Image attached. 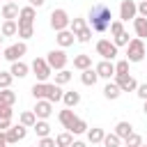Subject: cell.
Listing matches in <instances>:
<instances>
[{"label": "cell", "instance_id": "45", "mask_svg": "<svg viewBox=\"0 0 147 147\" xmlns=\"http://www.w3.org/2000/svg\"><path fill=\"white\" fill-rule=\"evenodd\" d=\"M136 94H138L142 101H147V83H140V85H138V90H136Z\"/></svg>", "mask_w": 147, "mask_h": 147}, {"label": "cell", "instance_id": "40", "mask_svg": "<svg viewBox=\"0 0 147 147\" xmlns=\"http://www.w3.org/2000/svg\"><path fill=\"white\" fill-rule=\"evenodd\" d=\"M122 32H124V23H122V21H113V23H110V34H113V39L119 37Z\"/></svg>", "mask_w": 147, "mask_h": 147}, {"label": "cell", "instance_id": "43", "mask_svg": "<svg viewBox=\"0 0 147 147\" xmlns=\"http://www.w3.org/2000/svg\"><path fill=\"white\" fill-rule=\"evenodd\" d=\"M129 41H131V39H129V32H126V30H124L119 37H115V39H113V44H115L117 48H119V46H129Z\"/></svg>", "mask_w": 147, "mask_h": 147}, {"label": "cell", "instance_id": "54", "mask_svg": "<svg viewBox=\"0 0 147 147\" xmlns=\"http://www.w3.org/2000/svg\"><path fill=\"white\" fill-rule=\"evenodd\" d=\"M0 57H2V51H0Z\"/></svg>", "mask_w": 147, "mask_h": 147}, {"label": "cell", "instance_id": "18", "mask_svg": "<svg viewBox=\"0 0 147 147\" xmlns=\"http://www.w3.org/2000/svg\"><path fill=\"white\" fill-rule=\"evenodd\" d=\"M0 32H2V37H14V34H18V21H2Z\"/></svg>", "mask_w": 147, "mask_h": 147}, {"label": "cell", "instance_id": "26", "mask_svg": "<svg viewBox=\"0 0 147 147\" xmlns=\"http://www.w3.org/2000/svg\"><path fill=\"white\" fill-rule=\"evenodd\" d=\"M103 138H106V131H103V129H99V126H92V129L87 131V140H90L92 145L103 142Z\"/></svg>", "mask_w": 147, "mask_h": 147}, {"label": "cell", "instance_id": "31", "mask_svg": "<svg viewBox=\"0 0 147 147\" xmlns=\"http://www.w3.org/2000/svg\"><path fill=\"white\" fill-rule=\"evenodd\" d=\"M34 16H37V11H34V7H21V16H18V21H25V23H34Z\"/></svg>", "mask_w": 147, "mask_h": 147}, {"label": "cell", "instance_id": "28", "mask_svg": "<svg viewBox=\"0 0 147 147\" xmlns=\"http://www.w3.org/2000/svg\"><path fill=\"white\" fill-rule=\"evenodd\" d=\"M119 94H122V90H119V85H117V83H108V85L103 87V96H106V99H110V101H115Z\"/></svg>", "mask_w": 147, "mask_h": 147}, {"label": "cell", "instance_id": "16", "mask_svg": "<svg viewBox=\"0 0 147 147\" xmlns=\"http://www.w3.org/2000/svg\"><path fill=\"white\" fill-rule=\"evenodd\" d=\"M74 69H78V71L92 69V57H90L87 53H80V55H76V57H74Z\"/></svg>", "mask_w": 147, "mask_h": 147}, {"label": "cell", "instance_id": "42", "mask_svg": "<svg viewBox=\"0 0 147 147\" xmlns=\"http://www.w3.org/2000/svg\"><path fill=\"white\" fill-rule=\"evenodd\" d=\"M124 145H126V147H140V145H142V138H140L138 133H131V136L124 140Z\"/></svg>", "mask_w": 147, "mask_h": 147}, {"label": "cell", "instance_id": "20", "mask_svg": "<svg viewBox=\"0 0 147 147\" xmlns=\"http://www.w3.org/2000/svg\"><path fill=\"white\" fill-rule=\"evenodd\" d=\"M28 71H30V67L25 64V62H11V69H9V74L14 76V78H23V76H28Z\"/></svg>", "mask_w": 147, "mask_h": 147}, {"label": "cell", "instance_id": "15", "mask_svg": "<svg viewBox=\"0 0 147 147\" xmlns=\"http://www.w3.org/2000/svg\"><path fill=\"white\" fill-rule=\"evenodd\" d=\"M57 119H60V124H62L67 131H71V126H74V122H76L78 117L74 115V110H71V108H64V110H60Z\"/></svg>", "mask_w": 147, "mask_h": 147}, {"label": "cell", "instance_id": "49", "mask_svg": "<svg viewBox=\"0 0 147 147\" xmlns=\"http://www.w3.org/2000/svg\"><path fill=\"white\" fill-rule=\"evenodd\" d=\"M0 147H7V136H5V131H0Z\"/></svg>", "mask_w": 147, "mask_h": 147}, {"label": "cell", "instance_id": "9", "mask_svg": "<svg viewBox=\"0 0 147 147\" xmlns=\"http://www.w3.org/2000/svg\"><path fill=\"white\" fill-rule=\"evenodd\" d=\"M5 136H7V145H14V142H18V140H23V138L28 136V126L16 124V126L7 129V131H5Z\"/></svg>", "mask_w": 147, "mask_h": 147}, {"label": "cell", "instance_id": "21", "mask_svg": "<svg viewBox=\"0 0 147 147\" xmlns=\"http://www.w3.org/2000/svg\"><path fill=\"white\" fill-rule=\"evenodd\" d=\"M133 30H136L138 39H145V37H147V18L136 16V18H133Z\"/></svg>", "mask_w": 147, "mask_h": 147}, {"label": "cell", "instance_id": "36", "mask_svg": "<svg viewBox=\"0 0 147 147\" xmlns=\"http://www.w3.org/2000/svg\"><path fill=\"white\" fill-rule=\"evenodd\" d=\"M0 99H2L7 106H14V103H16V92H11V90H0Z\"/></svg>", "mask_w": 147, "mask_h": 147}, {"label": "cell", "instance_id": "12", "mask_svg": "<svg viewBox=\"0 0 147 147\" xmlns=\"http://www.w3.org/2000/svg\"><path fill=\"white\" fill-rule=\"evenodd\" d=\"M115 83L119 85L122 92H136L138 90V80L133 76H115Z\"/></svg>", "mask_w": 147, "mask_h": 147}, {"label": "cell", "instance_id": "47", "mask_svg": "<svg viewBox=\"0 0 147 147\" xmlns=\"http://www.w3.org/2000/svg\"><path fill=\"white\" fill-rule=\"evenodd\" d=\"M11 129V119H0V131H7Z\"/></svg>", "mask_w": 147, "mask_h": 147}, {"label": "cell", "instance_id": "2", "mask_svg": "<svg viewBox=\"0 0 147 147\" xmlns=\"http://www.w3.org/2000/svg\"><path fill=\"white\" fill-rule=\"evenodd\" d=\"M69 23H71V18H69V14H67V9H62V7H57V9H53V11H51V28H53L55 32H62V30H69Z\"/></svg>", "mask_w": 147, "mask_h": 147}, {"label": "cell", "instance_id": "48", "mask_svg": "<svg viewBox=\"0 0 147 147\" xmlns=\"http://www.w3.org/2000/svg\"><path fill=\"white\" fill-rule=\"evenodd\" d=\"M28 2H30V7H44L46 0H28Z\"/></svg>", "mask_w": 147, "mask_h": 147}, {"label": "cell", "instance_id": "4", "mask_svg": "<svg viewBox=\"0 0 147 147\" xmlns=\"http://www.w3.org/2000/svg\"><path fill=\"white\" fill-rule=\"evenodd\" d=\"M30 69L34 71V76H37V83H46V80L53 76V69L48 67L46 57H34V60H32V64H30Z\"/></svg>", "mask_w": 147, "mask_h": 147}, {"label": "cell", "instance_id": "56", "mask_svg": "<svg viewBox=\"0 0 147 147\" xmlns=\"http://www.w3.org/2000/svg\"><path fill=\"white\" fill-rule=\"evenodd\" d=\"M32 147H37V145H32Z\"/></svg>", "mask_w": 147, "mask_h": 147}, {"label": "cell", "instance_id": "53", "mask_svg": "<svg viewBox=\"0 0 147 147\" xmlns=\"http://www.w3.org/2000/svg\"><path fill=\"white\" fill-rule=\"evenodd\" d=\"M7 2H16V0H7Z\"/></svg>", "mask_w": 147, "mask_h": 147}, {"label": "cell", "instance_id": "23", "mask_svg": "<svg viewBox=\"0 0 147 147\" xmlns=\"http://www.w3.org/2000/svg\"><path fill=\"white\" fill-rule=\"evenodd\" d=\"M18 124H23V126L32 129V126L37 124V115H34V110H23V113H21V117H18Z\"/></svg>", "mask_w": 147, "mask_h": 147}, {"label": "cell", "instance_id": "38", "mask_svg": "<svg viewBox=\"0 0 147 147\" xmlns=\"http://www.w3.org/2000/svg\"><path fill=\"white\" fill-rule=\"evenodd\" d=\"M11 80H14V76L9 71H0V90H9Z\"/></svg>", "mask_w": 147, "mask_h": 147}, {"label": "cell", "instance_id": "57", "mask_svg": "<svg viewBox=\"0 0 147 147\" xmlns=\"http://www.w3.org/2000/svg\"><path fill=\"white\" fill-rule=\"evenodd\" d=\"M145 57H147V55H145Z\"/></svg>", "mask_w": 147, "mask_h": 147}, {"label": "cell", "instance_id": "27", "mask_svg": "<svg viewBox=\"0 0 147 147\" xmlns=\"http://www.w3.org/2000/svg\"><path fill=\"white\" fill-rule=\"evenodd\" d=\"M80 80H83V85H94L96 80H99V74L94 71V69H85V71H80Z\"/></svg>", "mask_w": 147, "mask_h": 147}, {"label": "cell", "instance_id": "17", "mask_svg": "<svg viewBox=\"0 0 147 147\" xmlns=\"http://www.w3.org/2000/svg\"><path fill=\"white\" fill-rule=\"evenodd\" d=\"M117 138H122V140H126L131 133H133V126H131V122H117L115 124V131H113Z\"/></svg>", "mask_w": 147, "mask_h": 147}, {"label": "cell", "instance_id": "30", "mask_svg": "<svg viewBox=\"0 0 147 147\" xmlns=\"http://www.w3.org/2000/svg\"><path fill=\"white\" fill-rule=\"evenodd\" d=\"M55 142H57V147H71V142H74V133H71V131H62V133L55 136Z\"/></svg>", "mask_w": 147, "mask_h": 147}, {"label": "cell", "instance_id": "3", "mask_svg": "<svg viewBox=\"0 0 147 147\" xmlns=\"http://www.w3.org/2000/svg\"><path fill=\"white\" fill-rule=\"evenodd\" d=\"M145 55H147V51H145V41L142 39H131L129 41V46H126V60L129 62H140V60H145Z\"/></svg>", "mask_w": 147, "mask_h": 147}, {"label": "cell", "instance_id": "37", "mask_svg": "<svg viewBox=\"0 0 147 147\" xmlns=\"http://www.w3.org/2000/svg\"><path fill=\"white\" fill-rule=\"evenodd\" d=\"M119 142H122V138H117L115 133H106V138H103V147H119Z\"/></svg>", "mask_w": 147, "mask_h": 147}, {"label": "cell", "instance_id": "22", "mask_svg": "<svg viewBox=\"0 0 147 147\" xmlns=\"http://www.w3.org/2000/svg\"><path fill=\"white\" fill-rule=\"evenodd\" d=\"M62 96H64V92H62V87L60 85H55V83H48V101L51 103H55V101H62Z\"/></svg>", "mask_w": 147, "mask_h": 147}, {"label": "cell", "instance_id": "44", "mask_svg": "<svg viewBox=\"0 0 147 147\" xmlns=\"http://www.w3.org/2000/svg\"><path fill=\"white\" fill-rule=\"evenodd\" d=\"M37 147H57V142H55V138H39V142H37Z\"/></svg>", "mask_w": 147, "mask_h": 147}, {"label": "cell", "instance_id": "8", "mask_svg": "<svg viewBox=\"0 0 147 147\" xmlns=\"http://www.w3.org/2000/svg\"><path fill=\"white\" fill-rule=\"evenodd\" d=\"M138 16V5H136V0H122V5H119V21L124 23V21H129V18H136Z\"/></svg>", "mask_w": 147, "mask_h": 147}, {"label": "cell", "instance_id": "5", "mask_svg": "<svg viewBox=\"0 0 147 147\" xmlns=\"http://www.w3.org/2000/svg\"><path fill=\"white\" fill-rule=\"evenodd\" d=\"M46 62H48V67H51V69H55V71H62V69L67 67L69 57H67L64 48H53V51H48V55H46Z\"/></svg>", "mask_w": 147, "mask_h": 147}, {"label": "cell", "instance_id": "50", "mask_svg": "<svg viewBox=\"0 0 147 147\" xmlns=\"http://www.w3.org/2000/svg\"><path fill=\"white\" fill-rule=\"evenodd\" d=\"M71 147H87V145H85L83 140H74V142H71Z\"/></svg>", "mask_w": 147, "mask_h": 147}, {"label": "cell", "instance_id": "39", "mask_svg": "<svg viewBox=\"0 0 147 147\" xmlns=\"http://www.w3.org/2000/svg\"><path fill=\"white\" fill-rule=\"evenodd\" d=\"M14 117V110H11V106H7L2 99H0V119H11Z\"/></svg>", "mask_w": 147, "mask_h": 147}, {"label": "cell", "instance_id": "1", "mask_svg": "<svg viewBox=\"0 0 147 147\" xmlns=\"http://www.w3.org/2000/svg\"><path fill=\"white\" fill-rule=\"evenodd\" d=\"M87 21H90V28L94 32H106L110 30V23H113V11L108 5L103 2H96L90 7V14H87Z\"/></svg>", "mask_w": 147, "mask_h": 147}, {"label": "cell", "instance_id": "29", "mask_svg": "<svg viewBox=\"0 0 147 147\" xmlns=\"http://www.w3.org/2000/svg\"><path fill=\"white\" fill-rule=\"evenodd\" d=\"M62 101H64V106H67V108H74V106H78V103H80V94H78L76 90H71V92H64Z\"/></svg>", "mask_w": 147, "mask_h": 147}, {"label": "cell", "instance_id": "35", "mask_svg": "<svg viewBox=\"0 0 147 147\" xmlns=\"http://www.w3.org/2000/svg\"><path fill=\"white\" fill-rule=\"evenodd\" d=\"M85 131H87V122L78 117V119L74 122V126H71V133H74V136H80V133H85Z\"/></svg>", "mask_w": 147, "mask_h": 147}, {"label": "cell", "instance_id": "19", "mask_svg": "<svg viewBox=\"0 0 147 147\" xmlns=\"http://www.w3.org/2000/svg\"><path fill=\"white\" fill-rule=\"evenodd\" d=\"M32 34H34V23H25V21H18V37H21V41L30 39Z\"/></svg>", "mask_w": 147, "mask_h": 147}, {"label": "cell", "instance_id": "32", "mask_svg": "<svg viewBox=\"0 0 147 147\" xmlns=\"http://www.w3.org/2000/svg\"><path fill=\"white\" fill-rule=\"evenodd\" d=\"M71 78H74V74H71L69 69H62V71H57V74H55V85H60V87H62V85H67Z\"/></svg>", "mask_w": 147, "mask_h": 147}, {"label": "cell", "instance_id": "46", "mask_svg": "<svg viewBox=\"0 0 147 147\" xmlns=\"http://www.w3.org/2000/svg\"><path fill=\"white\" fill-rule=\"evenodd\" d=\"M138 16L147 18V0H140V2H138Z\"/></svg>", "mask_w": 147, "mask_h": 147}, {"label": "cell", "instance_id": "6", "mask_svg": "<svg viewBox=\"0 0 147 147\" xmlns=\"http://www.w3.org/2000/svg\"><path fill=\"white\" fill-rule=\"evenodd\" d=\"M25 53H28V44H25V41H18V44L7 46V48L2 51V57H5V60H9V62H18Z\"/></svg>", "mask_w": 147, "mask_h": 147}, {"label": "cell", "instance_id": "55", "mask_svg": "<svg viewBox=\"0 0 147 147\" xmlns=\"http://www.w3.org/2000/svg\"><path fill=\"white\" fill-rule=\"evenodd\" d=\"M140 147H147V145H140Z\"/></svg>", "mask_w": 147, "mask_h": 147}, {"label": "cell", "instance_id": "41", "mask_svg": "<svg viewBox=\"0 0 147 147\" xmlns=\"http://www.w3.org/2000/svg\"><path fill=\"white\" fill-rule=\"evenodd\" d=\"M90 39H92V28H90V25H87L83 32H78V34H76V41H80V44H87Z\"/></svg>", "mask_w": 147, "mask_h": 147}, {"label": "cell", "instance_id": "34", "mask_svg": "<svg viewBox=\"0 0 147 147\" xmlns=\"http://www.w3.org/2000/svg\"><path fill=\"white\" fill-rule=\"evenodd\" d=\"M115 76H129V60H119L115 62Z\"/></svg>", "mask_w": 147, "mask_h": 147}, {"label": "cell", "instance_id": "52", "mask_svg": "<svg viewBox=\"0 0 147 147\" xmlns=\"http://www.w3.org/2000/svg\"><path fill=\"white\" fill-rule=\"evenodd\" d=\"M0 41H2V32H0Z\"/></svg>", "mask_w": 147, "mask_h": 147}, {"label": "cell", "instance_id": "14", "mask_svg": "<svg viewBox=\"0 0 147 147\" xmlns=\"http://www.w3.org/2000/svg\"><path fill=\"white\" fill-rule=\"evenodd\" d=\"M55 41H57V46H60V48H69V46H74V41H76V34H74L71 30H62V32H57Z\"/></svg>", "mask_w": 147, "mask_h": 147}, {"label": "cell", "instance_id": "13", "mask_svg": "<svg viewBox=\"0 0 147 147\" xmlns=\"http://www.w3.org/2000/svg\"><path fill=\"white\" fill-rule=\"evenodd\" d=\"M21 16V7L16 2H5L2 5V18L5 21H16Z\"/></svg>", "mask_w": 147, "mask_h": 147}, {"label": "cell", "instance_id": "25", "mask_svg": "<svg viewBox=\"0 0 147 147\" xmlns=\"http://www.w3.org/2000/svg\"><path fill=\"white\" fill-rule=\"evenodd\" d=\"M32 129H34V133H37L39 138H48V136H51V124H48L46 119H37V124H34Z\"/></svg>", "mask_w": 147, "mask_h": 147}, {"label": "cell", "instance_id": "11", "mask_svg": "<svg viewBox=\"0 0 147 147\" xmlns=\"http://www.w3.org/2000/svg\"><path fill=\"white\" fill-rule=\"evenodd\" d=\"M94 71L99 74V78H113V76H115V62H110V60H101V62L94 67Z\"/></svg>", "mask_w": 147, "mask_h": 147}, {"label": "cell", "instance_id": "10", "mask_svg": "<svg viewBox=\"0 0 147 147\" xmlns=\"http://www.w3.org/2000/svg\"><path fill=\"white\" fill-rule=\"evenodd\" d=\"M51 113H53V103H51L48 99H39V101L34 103V115H37V119H48Z\"/></svg>", "mask_w": 147, "mask_h": 147}, {"label": "cell", "instance_id": "51", "mask_svg": "<svg viewBox=\"0 0 147 147\" xmlns=\"http://www.w3.org/2000/svg\"><path fill=\"white\" fill-rule=\"evenodd\" d=\"M142 113H145V115H147V101H145V106H142Z\"/></svg>", "mask_w": 147, "mask_h": 147}, {"label": "cell", "instance_id": "24", "mask_svg": "<svg viewBox=\"0 0 147 147\" xmlns=\"http://www.w3.org/2000/svg\"><path fill=\"white\" fill-rule=\"evenodd\" d=\"M30 92H32V96H34L37 101H39V99H46V96H48V83H34Z\"/></svg>", "mask_w": 147, "mask_h": 147}, {"label": "cell", "instance_id": "7", "mask_svg": "<svg viewBox=\"0 0 147 147\" xmlns=\"http://www.w3.org/2000/svg\"><path fill=\"white\" fill-rule=\"evenodd\" d=\"M96 53H99L103 60H110V62H113V60L117 57V46H115L110 39H99V41H96Z\"/></svg>", "mask_w": 147, "mask_h": 147}, {"label": "cell", "instance_id": "33", "mask_svg": "<svg viewBox=\"0 0 147 147\" xmlns=\"http://www.w3.org/2000/svg\"><path fill=\"white\" fill-rule=\"evenodd\" d=\"M87 28V23H85V18H71V23H69V30L74 32V34H78V32H83Z\"/></svg>", "mask_w": 147, "mask_h": 147}]
</instances>
